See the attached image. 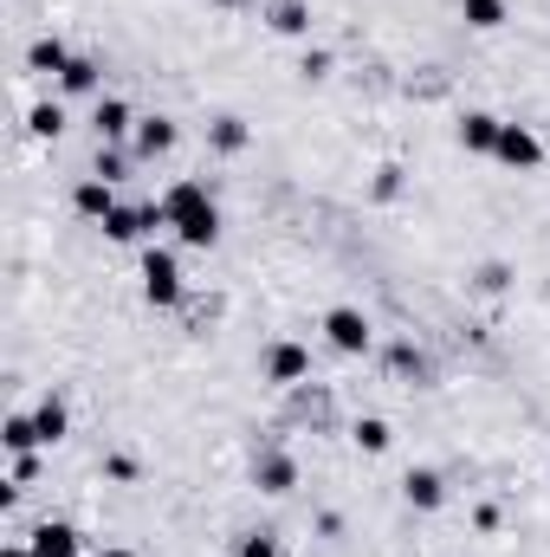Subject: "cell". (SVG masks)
Wrapping results in <instances>:
<instances>
[{
	"instance_id": "1",
	"label": "cell",
	"mask_w": 550,
	"mask_h": 557,
	"mask_svg": "<svg viewBox=\"0 0 550 557\" xmlns=\"http://www.w3.org/2000/svg\"><path fill=\"white\" fill-rule=\"evenodd\" d=\"M162 227H175L188 247H214L221 240V214H214V201H208L201 182H175L162 195Z\"/></svg>"
},
{
	"instance_id": "2",
	"label": "cell",
	"mask_w": 550,
	"mask_h": 557,
	"mask_svg": "<svg viewBox=\"0 0 550 557\" xmlns=\"http://www.w3.org/2000/svg\"><path fill=\"white\" fill-rule=\"evenodd\" d=\"M142 298L149 305H175L182 298V267H175V253H142Z\"/></svg>"
},
{
	"instance_id": "3",
	"label": "cell",
	"mask_w": 550,
	"mask_h": 557,
	"mask_svg": "<svg viewBox=\"0 0 550 557\" xmlns=\"http://www.w3.org/2000/svg\"><path fill=\"white\" fill-rule=\"evenodd\" d=\"M324 337H330L337 350H350V357H357V350H370V318H363V311H350V305H337V311L324 318Z\"/></svg>"
},
{
	"instance_id": "4",
	"label": "cell",
	"mask_w": 550,
	"mask_h": 557,
	"mask_svg": "<svg viewBox=\"0 0 550 557\" xmlns=\"http://www.w3.org/2000/svg\"><path fill=\"white\" fill-rule=\"evenodd\" d=\"M492 156H499V162H512V169H538V162H545V143L532 137L525 124H505V131H499V149H492Z\"/></svg>"
},
{
	"instance_id": "5",
	"label": "cell",
	"mask_w": 550,
	"mask_h": 557,
	"mask_svg": "<svg viewBox=\"0 0 550 557\" xmlns=\"http://www.w3.org/2000/svg\"><path fill=\"white\" fill-rule=\"evenodd\" d=\"M304 370H311L304 344H273V350H266V376H273V383H298Z\"/></svg>"
},
{
	"instance_id": "6",
	"label": "cell",
	"mask_w": 550,
	"mask_h": 557,
	"mask_svg": "<svg viewBox=\"0 0 550 557\" xmlns=\"http://www.w3.org/2000/svg\"><path fill=\"white\" fill-rule=\"evenodd\" d=\"M402 493H409V506H421V512H434V506L447 499V486H440V473H434V467H414L409 480H402Z\"/></svg>"
},
{
	"instance_id": "7",
	"label": "cell",
	"mask_w": 550,
	"mask_h": 557,
	"mask_svg": "<svg viewBox=\"0 0 550 557\" xmlns=\"http://www.w3.org/2000/svg\"><path fill=\"white\" fill-rule=\"evenodd\" d=\"M499 131H505L499 117H486V111H473V117L460 124V143H466L473 156H492V149H499Z\"/></svg>"
},
{
	"instance_id": "8",
	"label": "cell",
	"mask_w": 550,
	"mask_h": 557,
	"mask_svg": "<svg viewBox=\"0 0 550 557\" xmlns=\"http://www.w3.org/2000/svg\"><path fill=\"white\" fill-rule=\"evenodd\" d=\"M175 149V124L168 117H142L137 124V156H168Z\"/></svg>"
},
{
	"instance_id": "9",
	"label": "cell",
	"mask_w": 550,
	"mask_h": 557,
	"mask_svg": "<svg viewBox=\"0 0 550 557\" xmlns=\"http://www.w3.org/2000/svg\"><path fill=\"white\" fill-rule=\"evenodd\" d=\"M33 552L39 557H78V532L72 525H39L33 532Z\"/></svg>"
},
{
	"instance_id": "10",
	"label": "cell",
	"mask_w": 550,
	"mask_h": 557,
	"mask_svg": "<svg viewBox=\"0 0 550 557\" xmlns=\"http://www.w3.org/2000/svg\"><path fill=\"white\" fill-rule=\"evenodd\" d=\"M72 201H78V214H91V221H111V208H117V201H111V182H78Z\"/></svg>"
},
{
	"instance_id": "11",
	"label": "cell",
	"mask_w": 550,
	"mask_h": 557,
	"mask_svg": "<svg viewBox=\"0 0 550 557\" xmlns=\"http://www.w3.org/2000/svg\"><path fill=\"white\" fill-rule=\"evenodd\" d=\"M26 65H33V72H65L72 52H65L59 39H33V46H26Z\"/></svg>"
},
{
	"instance_id": "12",
	"label": "cell",
	"mask_w": 550,
	"mask_h": 557,
	"mask_svg": "<svg viewBox=\"0 0 550 557\" xmlns=\"http://www.w3.org/2000/svg\"><path fill=\"white\" fill-rule=\"evenodd\" d=\"M260 486H266V493H291V486H298V467H291L285 454H266V460H260Z\"/></svg>"
},
{
	"instance_id": "13",
	"label": "cell",
	"mask_w": 550,
	"mask_h": 557,
	"mask_svg": "<svg viewBox=\"0 0 550 557\" xmlns=\"http://www.w3.org/2000/svg\"><path fill=\"white\" fill-rule=\"evenodd\" d=\"M0 441H7L13 454H33V447H39V421H33V416H7Z\"/></svg>"
},
{
	"instance_id": "14",
	"label": "cell",
	"mask_w": 550,
	"mask_h": 557,
	"mask_svg": "<svg viewBox=\"0 0 550 557\" xmlns=\"http://www.w3.org/2000/svg\"><path fill=\"white\" fill-rule=\"evenodd\" d=\"M460 13H466V26H479V33L505 26V0H460Z\"/></svg>"
},
{
	"instance_id": "15",
	"label": "cell",
	"mask_w": 550,
	"mask_h": 557,
	"mask_svg": "<svg viewBox=\"0 0 550 557\" xmlns=\"http://www.w3.org/2000/svg\"><path fill=\"white\" fill-rule=\"evenodd\" d=\"M124 131H130V104H124V98H104V104H98V137H124Z\"/></svg>"
},
{
	"instance_id": "16",
	"label": "cell",
	"mask_w": 550,
	"mask_h": 557,
	"mask_svg": "<svg viewBox=\"0 0 550 557\" xmlns=\"http://www.w3.org/2000/svg\"><path fill=\"white\" fill-rule=\"evenodd\" d=\"M33 421H39V441H46V447H52V441H65V403H52V396H46V403L33 409Z\"/></svg>"
},
{
	"instance_id": "17",
	"label": "cell",
	"mask_w": 550,
	"mask_h": 557,
	"mask_svg": "<svg viewBox=\"0 0 550 557\" xmlns=\"http://www.w3.org/2000/svg\"><path fill=\"white\" fill-rule=\"evenodd\" d=\"M59 85H65V91H98V59H72V65L59 72Z\"/></svg>"
},
{
	"instance_id": "18",
	"label": "cell",
	"mask_w": 550,
	"mask_h": 557,
	"mask_svg": "<svg viewBox=\"0 0 550 557\" xmlns=\"http://www.w3.org/2000/svg\"><path fill=\"white\" fill-rule=\"evenodd\" d=\"M273 26L278 33H304V0H273Z\"/></svg>"
},
{
	"instance_id": "19",
	"label": "cell",
	"mask_w": 550,
	"mask_h": 557,
	"mask_svg": "<svg viewBox=\"0 0 550 557\" xmlns=\"http://www.w3.org/2000/svg\"><path fill=\"white\" fill-rule=\"evenodd\" d=\"M357 447H370V454H383V447H389V421H357Z\"/></svg>"
},
{
	"instance_id": "20",
	"label": "cell",
	"mask_w": 550,
	"mask_h": 557,
	"mask_svg": "<svg viewBox=\"0 0 550 557\" xmlns=\"http://www.w3.org/2000/svg\"><path fill=\"white\" fill-rule=\"evenodd\" d=\"M59 131H65L59 104H39V111H33V137H59Z\"/></svg>"
},
{
	"instance_id": "21",
	"label": "cell",
	"mask_w": 550,
	"mask_h": 557,
	"mask_svg": "<svg viewBox=\"0 0 550 557\" xmlns=\"http://www.w3.org/2000/svg\"><path fill=\"white\" fill-rule=\"evenodd\" d=\"M214 143H221V149H240V143H247V124H240V117H221V124H214Z\"/></svg>"
},
{
	"instance_id": "22",
	"label": "cell",
	"mask_w": 550,
	"mask_h": 557,
	"mask_svg": "<svg viewBox=\"0 0 550 557\" xmlns=\"http://www.w3.org/2000/svg\"><path fill=\"white\" fill-rule=\"evenodd\" d=\"M234 557H278V545L266 539V532H247V539H240V552H234Z\"/></svg>"
},
{
	"instance_id": "23",
	"label": "cell",
	"mask_w": 550,
	"mask_h": 557,
	"mask_svg": "<svg viewBox=\"0 0 550 557\" xmlns=\"http://www.w3.org/2000/svg\"><path fill=\"white\" fill-rule=\"evenodd\" d=\"M98 175H104V182H117V175H124V156H117V149H111V156H98Z\"/></svg>"
},
{
	"instance_id": "24",
	"label": "cell",
	"mask_w": 550,
	"mask_h": 557,
	"mask_svg": "<svg viewBox=\"0 0 550 557\" xmlns=\"http://www.w3.org/2000/svg\"><path fill=\"white\" fill-rule=\"evenodd\" d=\"M0 557H39V552H33V545H7Z\"/></svg>"
},
{
	"instance_id": "25",
	"label": "cell",
	"mask_w": 550,
	"mask_h": 557,
	"mask_svg": "<svg viewBox=\"0 0 550 557\" xmlns=\"http://www.w3.org/2000/svg\"><path fill=\"white\" fill-rule=\"evenodd\" d=\"M98 557H137V552H124V545H111V552H98Z\"/></svg>"
}]
</instances>
